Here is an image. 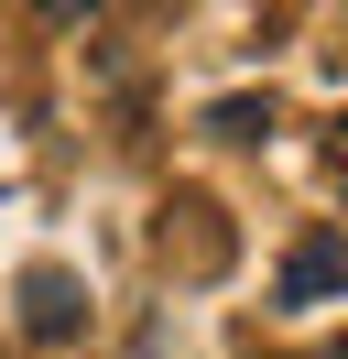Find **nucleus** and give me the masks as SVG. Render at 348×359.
Here are the masks:
<instances>
[{
    "label": "nucleus",
    "mask_w": 348,
    "mask_h": 359,
    "mask_svg": "<svg viewBox=\"0 0 348 359\" xmlns=\"http://www.w3.org/2000/svg\"><path fill=\"white\" fill-rule=\"evenodd\" d=\"M207 131H229V142H261V131H272V98H218V109H207Z\"/></svg>",
    "instance_id": "20e7f679"
},
{
    "label": "nucleus",
    "mask_w": 348,
    "mask_h": 359,
    "mask_svg": "<svg viewBox=\"0 0 348 359\" xmlns=\"http://www.w3.org/2000/svg\"><path fill=\"white\" fill-rule=\"evenodd\" d=\"M87 327V283L65 262H33L22 272V337H44V348H65V337Z\"/></svg>",
    "instance_id": "f257e3e1"
},
{
    "label": "nucleus",
    "mask_w": 348,
    "mask_h": 359,
    "mask_svg": "<svg viewBox=\"0 0 348 359\" xmlns=\"http://www.w3.org/2000/svg\"><path fill=\"white\" fill-rule=\"evenodd\" d=\"M337 283H348V240L337 229H304V240L283 250V305H326Z\"/></svg>",
    "instance_id": "7ed1b4c3"
},
{
    "label": "nucleus",
    "mask_w": 348,
    "mask_h": 359,
    "mask_svg": "<svg viewBox=\"0 0 348 359\" xmlns=\"http://www.w3.org/2000/svg\"><path fill=\"white\" fill-rule=\"evenodd\" d=\"M163 262L196 272V283H207V272H229V218H218L207 196H174V207H163Z\"/></svg>",
    "instance_id": "f03ea898"
},
{
    "label": "nucleus",
    "mask_w": 348,
    "mask_h": 359,
    "mask_svg": "<svg viewBox=\"0 0 348 359\" xmlns=\"http://www.w3.org/2000/svg\"><path fill=\"white\" fill-rule=\"evenodd\" d=\"M326 163H337V175H348V120H337V142H326Z\"/></svg>",
    "instance_id": "39448f33"
}]
</instances>
